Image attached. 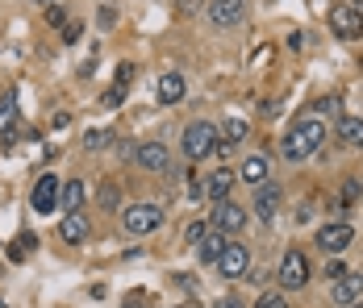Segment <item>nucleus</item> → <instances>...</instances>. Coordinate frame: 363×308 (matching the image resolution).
Here are the masks:
<instances>
[{
  "mask_svg": "<svg viewBox=\"0 0 363 308\" xmlns=\"http://www.w3.org/2000/svg\"><path fill=\"white\" fill-rule=\"evenodd\" d=\"M322 142H326V125L322 121H296L284 142H280V154H284V163H305V159H313L318 150H322Z\"/></svg>",
  "mask_w": 363,
  "mask_h": 308,
  "instance_id": "1",
  "label": "nucleus"
},
{
  "mask_svg": "<svg viewBox=\"0 0 363 308\" xmlns=\"http://www.w3.org/2000/svg\"><path fill=\"white\" fill-rule=\"evenodd\" d=\"M184 154L192 159V163H201V159H209V154H218L221 146V134L213 121H192V125H184Z\"/></svg>",
  "mask_w": 363,
  "mask_h": 308,
  "instance_id": "2",
  "label": "nucleus"
},
{
  "mask_svg": "<svg viewBox=\"0 0 363 308\" xmlns=\"http://www.w3.org/2000/svg\"><path fill=\"white\" fill-rule=\"evenodd\" d=\"M163 225V208L159 205H130L121 208V229L130 234V238H146V234H155Z\"/></svg>",
  "mask_w": 363,
  "mask_h": 308,
  "instance_id": "3",
  "label": "nucleus"
},
{
  "mask_svg": "<svg viewBox=\"0 0 363 308\" xmlns=\"http://www.w3.org/2000/svg\"><path fill=\"white\" fill-rule=\"evenodd\" d=\"M276 279H280V287H289V292L305 287V283H309V258H305L301 250H289V254L280 258V271H276Z\"/></svg>",
  "mask_w": 363,
  "mask_h": 308,
  "instance_id": "4",
  "label": "nucleus"
},
{
  "mask_svg": "<svg viewBox=\"0 0 363 308\" xmlns=\"http://www.w3.org/2000/svg\"><path fill=\"white\" fill-rule=\"evenodd\" d=\"M242 13H247V0H205V17L218 30H234L242 21Z\"/></svg>",
  "mask_w": 363,
  "mask_h": 308,
  "instance_id": "5",
  "label": "nucleus"
},
{
  "mask_svg": "<svg viewBox=\"0 0 363 308\" xmlns=\"http://www.w3.org/2000/svg\"><path fill=\"white\" fill-rule=\"evenodd\" d=\"M218 271L225 275V279H247V271H251V254H247L242 241H225V250H221V258H218Z\"/></svg>",
  "mask_w": 363,
  "mask_h": 308,
  "instance_id": "6",
  "label": "nucleus"
},
{
  "mask_svg": "<svg viewBox=\"0 0 363 308\" xmlns=\"http://www.w3.org/2000/svg\"><path fill=\"white\" fill-rule=\"evenodd\" d=\"M242 225H247V208H242V205H234L230 196L213 205V229H218V234L230 238V234H238Z\"/></svg>",
  "mask_w": 363,
  "mask_h": 308,
  "instance_id": "7",
  "label": "nucleus"
},
{
  "mask_svg": "<svg viewBox=\"0 0 363 308\" xmlns=\"http://www.w3.org/2000/svg\"><path fill=\"white\" fill-rule=\"evenodd\" d=\"M330 30H334V38H342V42H351V38L363 34V8H334L330 13Z\"/></svg>",
  "mask_w": 363,
  "mask_h": 308,
  "instance_id": "8",
  "label": "nucleus"
},
{
  "mask_svg": "<svg viewBox=\"0 0 363 308\" xmlns=\"http://www.w3.org/2000/svg\"><path fill=\"white\" fill-rule=\"evenodd\" d=\"M59 175H38V183H34V196H30V205H34V212H55L59 208Z\"/></svg>",
  "mask_w": 363,
  "mask_h": 308,
  "instance_id": "9",
  "label": "nucleus"
},
{
  "mask_svg": "<svg viewBox=\"0 0 363 308\" xmlns=\"http://www.w3.org/2000/svg\"><path fill=\"white\" fill-rule=\"evenodd\" d=\"M351 241H355V229H351L347 221H334V225H322V229H318V246H322L326 254H342Z\"/></svg>",
  "mask_w": 363,
  "mask_h": 308,
  "instance_id": "10",
  "label": "nucleus"
},
{
  "mask_svg": "<svg viewBox=\"0 0 363 308\" xmlns=\"http://www.w3.org/2000/svg\"><path fill=\"white\" fill-rule=\"evenodd\" d=\"M134 163L146 167V171H155V175L172 171V154H167V146H159V142H143V146L134 150Z\"/></svg>",
  "mask_w": 363,
  "mask_h": 308,
  "instance_id": "11",
  "label": "nucleus"
},
{
  "mask_svg": "<svg viewBox=\"0 0 363 308\" xmlns=\"http://www.w3.org/2000/svg\"><path fill=\"white\" fill-rule=\"evenodd\" d=\"M330 296H334V304L338 308H351V304H359V296H363V275H342V279H334L330 283Z\"/></svg>",
  "mask_w": 363,
  "mask_h": 308,
  "instance_id": "12",
  "label": "nucleus"
},
{
  "mask_svg": "<svg viewBox=\"0 0 363 308\" xmlns=\"http://www.w3.org/2000/svg\"><path fill=\"white\" fill-rule=\"evenodd\" d=\"M280 200H284V192H280L276 183H259V188H255V217H259V221H272V217L280 212Z\"/></svg>",
  "mask_w": 363,
  "mask_h": 308,
  "instance_id": "13",
  "label": "nucleus"
},
{
  "mask_svg": "<svg viewBox=\"0 0 363 308\" xmlns=\"http://www.w3.org/2000/svg\"><path fill=\"white\" fill-rule=\"evenodd\" d=\"M59 238L72 241V246L88 241V238H92V225H88V217H84V212H67V217L59 221Z\"/></svg>",
  "mask_w": 363,
  "mask_h": 308,
  "instance_id": "14",
  "label": "nucleus"
},
{
  "mask_svg": "<svg viewBox=\"0 0 363 308\" xmlns=\"http://www.w3.org/2000/svg\"><path fill=\"white\" fill-rule=\"evenodd\" d=\"M230 188H234V171H225V167L221 171H209V179H201V196H209L213 205L230 196Z\"/></svg>",
  "mask_w": 363,
  "mask_h": 308,
  "instance_id": "15",
  "label": "nucleus"
},
{
  "mask_svg": "<svg viewBox=\"0 0 363 308\" xmlns=\"http://www.w3.org/2000/svg\"><path fill=\"white\" fill-rule=\"evenodd\" d=\"M155 96H159V104H180V101H184V75H176V71L159 75V84H155Z\"/></svg>",
  "mask_w": 363,
  "mask_h": 308,
  "instance_id": "16",
  "label": "nucleus"
},
{
  "mask_svg": "<svg viewBox=\"0 0 363 308\" xmlns=\"http://www.w3.org/2000/svg\"><path fill=\"white\" fill-rule=\"evenodd\" d=\"M225 234H218V229H209V234H205V238L196 241V254H201V263H218L221 258V250H225Z\"/></svg>",
  "mask_w": 363,
  "mask_h": 308,
  "instance_id": "17",
  "label": "nucleus"
},
{
  "mask_svg": "<svg viewBox=\"0 0 363 308\" xmlns=\"http://www.w3.org/2000/svg\"><path fill=\"white\" fill-rule=\"evenodd\" d=\"M267 159H259V154H255V159H247V163H242V167H238V179H242V183H251V188H259V183H267Z\"/></svg>",
  "mask_w": 363,
  "mask_h": 308,
  "instance_id": "18",
  "label": "nucleus"
},
{
  "mask_svg": "<svg viewBox=\"0 0 363 308\" xmlns=\"http://www.w3.org/2000/svg\"><path fill=\"white\" fill-rule=\"evenodd\" d=\"M59 208H67V212H79L84 208V183L79 179H67L59 188Z\"/></svg>",
  "mask_w": 363,
  "mask_h": 308,
  "instance_id": "19",
  "label": "nucleus"
},
{
  "mask_svg": "<svg viewBox=\"0 0 363 308\" xmlns=\"http://www.w3.org/2000/svg\"><path fill=\"white\" fill-rule=\"evenodd\" d=\"M338 142H342V146H363V121L359 117H338Z\"/></svg>",
  "mask_w": 363,
  "mask_h": 308,
  "instance_id": "20",
  "label": "nucleus"
},
{
  "mask_svg": "<svg viewBox=\"0 0 363 308\" xmlns=\"http://www.w3.org/2000/svg\"><path fill=\"white\" fill-rule=\"evenodd\" d=\"M13 125H17V96L4 92V96H0V130L13 134Z\"/></svg>",
  "mask_w": 363,
  "mask_h": 308,
  "instance_id": "21",
  "label": "nucleus"
},
{
  "mask_svg": "<svg viewBox=\"0 0 363 308\" xmlns=\"http://www.w3.org/2000/svg\"><path fill=\"white\" fill-rule=\"evenodd\" d=\"M247 134H251V125H247V121H234V117H230V121L221 125V137H225V142H234V146H238Z\"/></svg>",
  "mask_w": 363,
  "mask_h": 308,
  "instance_id": "22",
  "label": "nucleus"
},
{
  "mask_svg": "<svg viewBox=\"0 0 363 308\" xmlns=\"http://www.w3.org/2000/svg\"><path fill=\"white\" fill-rule=\"evenodd\" d=\"M109 142H113L109 130H88V137H84V146H88V150H105Z\"/></svg>",
  "mask_w": 363,
  "mask_h": 308,
  "instance_id": "23",
  "label": "nucleus"
},
{
  "mask_svg": "<svg viewBox=\"0 0 363 308\" xmlns=\"http://www.w3.org/2000/svg\"><path fill=\"white\" fill-rule=\"evenodd\" d=\"M255 308H289V300H284L280 292H263V296L255 300Z\"/></svg>",
  "mask_w": 363,
  "mask_h": 308,
  "instance_id": "24",
  "label": "nucleus"
},
{
  "mask_svg": "<svg viewBox=\"0 0 363 308\" xmlns=\"http://www.w3.org/2000/svg\"><path fill=\"white\" fill-rule=\"evenodd\" d=\"M125 101V84H113L109 92H105V96H101V104H105V108H117V104Z\"/></svg>",
  "mask_w": 363,
  "mask_h": 308,
  "instance_id": "25",
  "label": "nucleus"
},
{
  "mask_svg": "<svg viewBox=\"0 0 363 308\" xmlns=\"http://www.w3.org/2000/svg\"><path fill=\"white\" fill-rule=\"evenodd\" d=\"M326 275H330V283H334V279H342V275H347L342 258H330V263H326Z\"/></svg>",
  "mask_w": 363,
  "mask_h": 308,
  "instance_id": "26",
  "label": "nucleus"
},
{
  "mask_svg": "<svg viewBox=\"0 0 363 308\" xmlns=\"http://www.w3.org/2000/svg\"><path fill=\"white\" fill-rule=\"evenodd\" d=\"M209 229H213V225H188V234H184V238H188V241H192V246H196V241L205 238Z\"/></svg>",
  "mask_w": 363,
  "mask_h": 308,
  "instance_id": "27",
  "label": "nucleus"
},
{
  "mask_svg": "<svg viewBox=\"0 0 363 308\" xmlns=\"http://www.w3.org/2000/svg\"><path fill=\"white\" fill-rule=\"evenodd\" d=\"M218 308H242V304H238V300H234V296H225V300H221Z\"/></svg>",
  "mask_w": 363,
  "mask_h": 308,
  "instance_id": "28",
  "label": "nucleus"
},
{
  "mask_svg": "<svg viewBox=\"0 0 363 308\" xmlns=\"http://www.w3.org/2000/svg\"><path fill=\"white\" fill-rule=\"evenodd\" d=\"M121 308H143V300H134V296H130V300H125Z\"/></svg>",
  "mask_w": 363,
  "mask_h": 308,
  "instance_id": "29",
  "label": "nucleus"
},
{
  "mask_svg": "<svg viewBox=\"0 0 363 308\" xmlns=\"http://www.w3.org/2000/svg\"><path fill=\"white\" fill-rule=\"evenodd\" d=\"M34 4H59V0H34Z\"/></svg>",
  "mask_w": 363,
  "mask_h": 308,
  "instance_id": "30",
  "label": "nucleus"
},
{
  "mask_svg": "<svg viewBox=\"0 0 363 308\" xmlns=\"http://www.w3.org/2000/svg\"><path fill=\"white\" fill-rule=\"evenodd\" d=\"M351 4H355V8H359V4H363V0H351Z\"/></svg>",
  "mask_w": 363,
  "mask_h": 308,
  "instance_id": "31",
  "label": "nucleus"
},
{
  "mask_svg": "<svg viewBox=\"0 0 363 308\" xmlns=\"http://www.w3.org/2000/svg\"><path fill=\"white\" fill-rule=\"evenodd\" d=\"M351 308H363V304H351Z\"/></svg>",
  "mask_w": 363,
  "mask_h": 308,
  "instance_id": "32",
  "label": "nucleus"
}]
</instances>
